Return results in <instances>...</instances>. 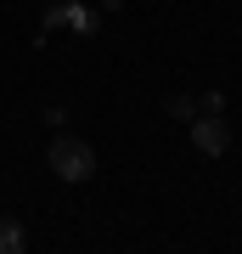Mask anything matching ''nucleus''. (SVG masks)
Segmentation results:
<instances>
[{"label":"nucleus","mask_w":242,"mask_h":254,"mask_svg":"<svg viewBox=\"0 0 242 254\" xmlns=\"http://www.w3.org/2000/svg\"><path fill=\"white\" fill-rule=\"evenodd\" d=\"M45 164H51L56 181H90V175H96V147L79 141V136H68V130H56V141H51V153H45Z\"/></svg>","instance_id":"f257e3e1"},{"label":"nucleus","mask_w":242,"mask_h":254,"mask_svg":"<svg viewBox=\"0 0 242 254\" xmlns=\"http://www.w3.org/2000/svg\"><path fill=\"white\" fill-rule=\"evenodd\" d=\"M192 147H197L203 158H220L225 147H231V125H225L220 113H203V119L192 113Z\"/></svg>","instance_id":"f03ea898"},{"label":"nucleus","mask_w":242,"mask_h":254,"mask_svg":"<svg viewBox=\"0 0 242 254\" xmlns=\"http://www.w3.org/2000/svg\"><path fill=\"white\" fill-rule=\"evenodd\" d=\"M23 249H28V232H23V220L0 215V254H23Z\"/></svg>","instance_id":"7ed1b4c3"},{"label":"nucleus","mask_w":242,"mask_h":254,"mask_svg":"<svg viewBox=\"0 0 242 254\" xmlns=\"http://www.w3.org/2000/svg\"><path fill=\"white\" fill-rule=\"evenodd\" d=\"M68 28H79V34H96V11H85V6H68Z\"/></svg>","instance_id":"20e7f679"},{"label":"nucleus","mask_w":242,"mask_h":254,"mask_svg":"<svg viewBox=\"0 0 242 254\" xmlns=\"http://www.w3.org/2000/svg\"><path fill=\"white\" fill-rule=\"evenodd\" d=\"M163 108H169L175 119H192V113H197V108H192V102H186V96H169V102H163Z\"/></svg>","instance_id":"39448f33"},{"label":"nucleus","mask_w":242,"mask_h":254,"mask_svg":"<svg viewBox=\"0 0 242 254\" xmlns=\"http://www.w3.org/2000/svg\"><path fill=\"white\" fill-rule=\"evenodd\" d=\"M45 28H68V6H51V11H45Z\"/></svg>","instance_id":"423d86ee"}]
</instances>
